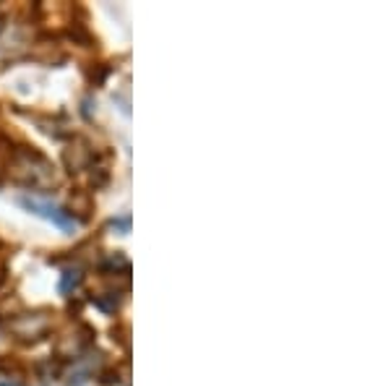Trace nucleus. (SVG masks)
<instances>
[{
  "instance_id": "1",
  "label": "nucleus",
  "mask_w": 391,
  "mask_h": 386,
  "mask_svg": "<svg viewBox=\"0 0 391 386\" xmlns=\"http://www.w3.org/2000/svg\"><path fill=\"white\" fill-rule=\"evenodd\" d=\"M8 175L13 178V183L34 193H47L50 188L58 186V168L42 151L31 147H19L10 151Z\"/></svg>"
},
{
  "instance_id": "2",
  "label": "nucleus",
  "mask_w": 391,
  "mask_h": 386,
  "mask_svg": "<svg viewBox=\"0 0 391 386\" xmlns=\"http://www.w3.org/2000/svg\"><path fill=\"white\" fill-rule=\"evenodd\" d=\"M52 311L47 308H37V311H27V313H16L6 324V332L8 337H13L21 345H34V342H42L52 332Z\"/></svg>"
},
{
  "instance_id": "3",
  "label": "nucleus",
  "mask_w": 391,
  "mask_h": 386,
  "mask_svg": "<svg viewBox=\"0 0 391 386\" xmlns=\"http://www.w3.org/2000/svg\"><path fill=\"white\" fill-rule=\"evenodd\" d=\"M19 204L27 209V211H31V214H37V217L52 222V225L60 228L63 232H73L76 225H78V219L73 217V211H66L63 207H58V204H50V201H45V198H39V196H29V193H24V196H19Z\"/></svg>"
},
{
  "instance_id": "4",
  "label": "nucleus",
  "mask_w": 391,
  "mask_h": 386,
  "mask_svg": "<svg viewBox=\"0 0 391 386\" xmlns=\"http://www.w3.org/2000/svg\"><path fill=\"white\" fill-rule=\"evenodd\" d=\"M66 165L71 172H81L94 165V149L87 139H76V147L66 149Z\"/></svg>"
},
{
  "instance_id": "5",
  "label": "nucleus",
  "mask_w": 391,
  "mask_h": 386,
  "mask_svg": "<svg viewBox=\"0 0 391 386\" xmlns=\"http://www.w3.org/2000/svg\"><path fill=\"white\" fill-rule=\"evenodd\" d=\"M81 282H84V272L78 267H68L63 272V277H60V292H63V295H71L73 290L81 288Z\"/></svg>"
},
{
  "instance_id": "6",
  "label": "nucleus",
  "mask_w": 391,
  "mask_h": 386,
  "mask_svg": "<svg viewBox=\"0 0 391 386\" xmlns=\"http://www.w3.org/2000/svg\"><path fill=\"white\" fill-rule=\"evenodd\" d=\"M6 347H8V332H6V329H3V324H0V352H3Z\"/></svg>"
},
{
  "instance_id": "7",
  "label": "nucleus",
  "mask_w": 391,
  "mask_h": 386,
  "mask_svg": "<svg viewBox=\"0 0 391 386\" xmlns=\"http://www.w3.org/2000/svg\"><path fill=\"white\" fill-rule=\"evenodd\" d=\"M0 386H19L16 381H10V378H0Z\"/></svg>"
}]
</instances>
